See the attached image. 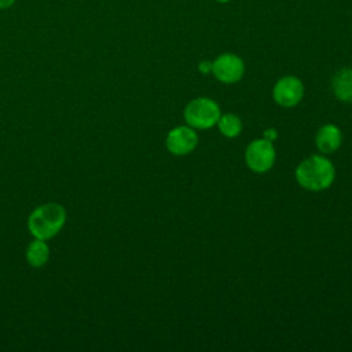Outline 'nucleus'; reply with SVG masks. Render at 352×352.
Instances as JSON below:
<instances>
[{"mask_svg": "<svg viewBox=\"0 0 352 352\" xmlns=\"http://www.w3.org/2000/svg\"><path fill=\"white\" fill-rule=\"evenodd\" d=\"M15 3V0H0V10H7L10 7H12Z\"/></svg>", "mask_w": 352, "mask_h": 352, "instance_id": "obj_14", "label": "nucleus"}, {"mask_svg": "<svg viewBox=\"0 0 352 352\" xmlns=\"http://www.w3.org/2000/svg\"><path fill=\"white\" fill-rule=\"evenodd\" d=\"M342 143L341 129L334 124L320 126L315 135V144L323 154H331L340 148Z\"/></svg>", "mask_w": 352, "mask_h": 352, "instance_id": "obj_8", "label": "nucleus"}, {"mask_svg": "<svg viewBox=\"0 0 352 352\" xmlns=\"http://www.w3.org/2000/svg\"><path fill=\"white\" fill-rule=\"evenodd\" d=\"M220 107L210 98H195L190 100L183 111L184 121L194 129H209L220 118Z\"/></svg>", "mask_w": 352, "mask_h": 352, "instance_id": "obj_3", "label": "nucleus"}, {"mask_svg": "<svg viewBox=\"0 0 352 352\" xmlns=\"http://www.w3.org/2000/svg\"><path fill=\"white\" fill-rule=\"evenodd\" d=\"M275 147L272 142L261 138L252 140L245 150V162L254 173L268 172L275 162Z\"/></svg>", "mask_w": 352, "mask_h": 352, "instance_id": "obj_4", "label": "nucleus"}, {"mask_svg": "<svg viewBox=\"0 0 352 352\" xmlns=\"http://www.w3.org/2000/svg\"><path fill=\"white\" fill-rule=\"evenodd\" d=\"M331 89L338 100L352 103V67L336 72L331 78Z\"/></svg>", "mask_w": 352, "mask_h": 352, "instance_id": "obj_9", "label": "nucleus"}, {"mask_svg": "<svg viewBox=\"0 0 352 352\" xmlns=\"http://www.w3.org/2000/svg\"><path fill=\"white\" fill-rule=\"evenodd\" d=\"M216 1H219V3H228V1H231V0H216Z\"/></svg>", "mask_w": 352, "mask_h": 352, "instance_id": "obj_15", "label": "nucleus"}, {"mask_svg": "<svg viewBox=\"0 0 352 352\" xmlns=\"http://www.w3.org/2000/svg\"><path fill=\"white\" fill-rule=\"evenodd\" d=\"M198 144V135L190 125H180L170 129L165 139L168 151L176 157L190 154Z\"/></svg>", "mask_w": 352, "mask_h": 352, "instance_id": "obj_7", "label": "nucleus"}, {"mask_svg": "<svg viewBox=\"0 0 352 352\" xmlns=\"http://www.w3.org/2000/svg\"><path fill=\"white\" fill-rule=\"evenodd\" d=\"M198 67H199V72L201 73H209V72H212V62H209V60H202L199 65H198Z\"/></svg>", "mask_w": 352, "mask_h": 352, "instance_id": "obj_13", "label": "nucleus"}, {"mask_svg": "<svg viewBox=\"0 0 352 352\" xmlns=\"http://www.w3.org/2000/svg\"><path fill=\"white\" fill-rule=\"evenodd\" d=\"M263 138L267 139V140H270V142H274V140L278 138V132H276L275 128H267V129L264 131Z\"/></svg>", "mask_w": 352, "mask_h": 352, "instance_id": "obj_12", "label": "nucleus"}, {"mask_svg": "<svg viewBox=\"0 0 352 352\" xmlns=\"http://www.w3.org/2000/svg\"><path fill=\"white\" fill-rule=\"evenodd\" d=\"M50 258V248L44 239L34 238L26 248V261L33 268H40Z\"/></svg>", "mask_w": 352, "mask_h": 352, "instance_id": "obj_10", "label": "nucleus"}, {"mask_svg": "<svg viewBox=\"0 0 352 352\" xmlns=\"http://www.w3.org/2000/svg\"><path fill=\"white\" fill-rule=\"evenodd\" d=\"M212 73L220 82L234 84L243 77L245 63L238 55L224 52L212 62Z\"/></svg>", "mask_w": 352, "mask_h": 352, "instance_id": "obj_6", "label": "nucleus"}, {"mask_svg": "<svg viewBox=\"0 0 352 352\" xmlns=\"http://www.w3.org/2000/svg\"><path fill=\"white\" fill-rule=\"evenodd\" d=\"M304 96V84L296 76H285L279 78L272 88V98L280 107H294Z\"/></svg>", "mask_w": 352, "mask_h": 352, "instance_id": "obj_5", "label": "nucleus"}, {"mask_svg": "<svg viewBox=\"0 0 352 352\" xmlns=\"http://www.w3.org/2000/svg\"><path fill=\"white\" fill-rule=\"evenodd\" d=\"M66 223V209L56 202H47L36 209L28 217V230L37 239L54 238Z\"/></svg>", "mask_w": 352, "mask_h": 352, "instance_id": "obj_2", "label": "nucleus"}, {"mask_svg": "<svg viewBox=\"0 0 352 352\" xmlns=\"http://www.w3.org/2000/svg\"><path fill=\"white\" fill-rule=\"evenodd\" d=\"M216 125L220 133L226 138H236L242 132V121L236 114L232 113L220 116Z\"/></svg>", "mask_w": 352, "mask_h": 352, "instance_id": "obj_11", "label": "nucleus"}, {"mask_svg": "<svg viewBox=\"0 0 352 352\" xmlns=\"http://www.w3.org/2000/svg\"><path fill=\"white\" fill-rule=\"evenodd\" d=\"M294 176L302 188L308 191H323L333 184L336 169L329 158L315 154L307 157L297 165Z\"/></svg>", "mask_w": 352, "mask_h": 352, "instance_id": "obj_1", "label": "nucleus"}]
</instances>
